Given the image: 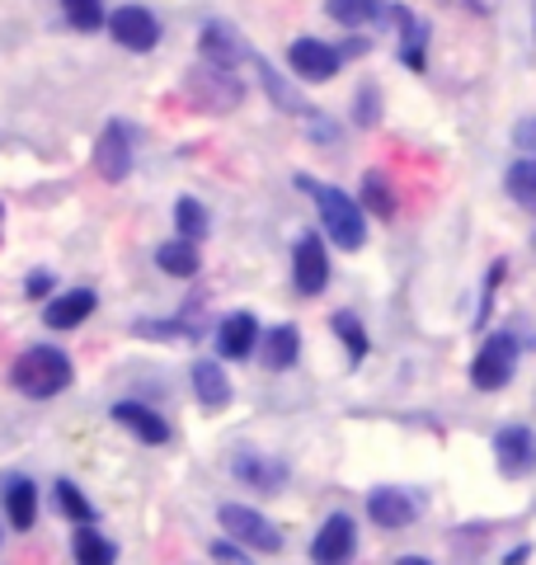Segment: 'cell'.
Returning a JSON list of instances; mask_svg holds the SVG:
<instances>
[{"label":"cell","mask_w":536,"mask_h":565,"mask_svg":"<svg viewBox=\"0 0 536 565\" xmlns=\"http://www.w3.org/2000/svg\"><path fill=\"white\" fill-rule=\"evenodd\" d=\"M95 302L99 297L89 292V288H71V292H57L52 302L43 307V321H47V330H76L89 311H95Z\"/></svg>","instance_id":"9a60e30c"},{"label":"cell","mask_w":536,"mask_h":565,"mask_svg":"<svg viewBox=\"0 0 536 565\" xmlns=\"http://www.w3.org/2000/svg\"><path fill=\"white\" fill-rule=\"evenodd\" d=\"M199 47H203V62H212V66H226V71H236V62L245 57L240 33L231 29V24H217V20H212V24L203 29Z\"/></svg>","instance_id":"e0dca14e"},{"label":"cell","mask_w":536,"mask_h":565,"mask_svg":"<svg viewBox=\"0 0 536 565\" xmlns=\"http://www.w3.org/2000/svg\"><path fill=\"white\" fill-rule=\"evenodd\" d=\"M513 141H517V151H536V118H527V122H517V132H513Z\"/></svg>","instance_id":"836d02e7"},{"label":"cell","mask_w":536,"mask_h":565,"mask_svg":"<svg viewBox=\"0 0 536 565\" xmlns=\"http://www.w3.org/2000/svg\"><path fill=\"white\" fill-rule=\"evenodd\" d=\"M363 207L372 212V217H382V222L396 217V189H390L386 170H367L363 174Z\"/></svg>","instance_id":"7402d4cb"},{"label":"cell","mask_w":536,"mask_h":565,"mask_svg":"<svg viewBox=\"0 0 536 565\" xmlns=\"http://www.w3.org/2000/svg\"><path fill=\"white\" fill-rule=\"evenodd\" d=\"M330 326H334V334H339V340H344L349 359H353V363H363V359H367V330H363V321H357L353 311H339Z\"/></svg>","instance_id":"f1b7e54d"},{"label":"cell","mask_w":536,"mask_h":565,"mask_svg":"<svg viewBox=\"0 0 536 565\" xmlns=\"http://www.w3.org/2000/svg\"><path fill=\"white\" fill-rule=\"evenodd\" d=\"M6 519L14 533H29V527L39 523V486H33L29 476H14L6 486Z\"/></svg>","instance_id":"ac0fdd59"},{"label":"cell","mask_w":536,"mask_h":565,"mask_svg":"<svg viewBox=\"0 0 536 565\" xmlns=\"http://www.w3.org/2000/svg\"><path fill=\"white\" fill-rule=\"evenodd\" d=\"M156 264H160V269H165L170 278H193L203 259H199V245L184 241V236H174V241H165V245L156 250Z\"/></svg>","instance_id":"44dd1931"},{"label":"cell","mask_w":536,"mask_h":565,"mask_svg":"<svg viewBox=\"0 0 536 565\" xmlns=\"http://www.w3.org/2000/svg\"><path fill=\"white\" fill-rule=\"evenodd\" d=\"M95 170L104 174L109 184H122L132 174V132L128 122H109L95 141Z\"/></svg>","instance_id":"9c48e42d"},{"label":"cell","mask_w":536,"mask_h":565,"mask_svg":"<svg viewBox=\"0 0 536 565\" xmlns=\"http://www.w3.org/2000/svg\"><path fill=\"white\" fill-rule=\"evenodd\" d=\"M494 462L508 481H523V476L536 471V434L527 424H504V429L494 434Z\"/></svg>","instance_id":"8992f818"},{"label":"cell","mask_w":536,"mask_h":565,"mask_svg":"<svg viewBox=\"0 0 536 565\" xmlns=\"http://www.w3.org/2000/svg\"><path fill=\"white\" fill-rule=\"evenodd\" d=\"M231 471H236V481H245L249 490H264V494H278L288 486V467L274 462V457H264V452H240Z\"/></svg>","instance_id":"5bb4252c"},{"label":"cell","mask_w":536,"mask_h":565,"mask_svg":"<svg viewBox=\"0 0 536 565\" xmlns=\"http://www.w3.org/2000/svg\"><path fill=\"white\" fill-rule=\"evenodd\" d=\"M292 282L301 297H320L330 288V255H325V241L320 236H301L297 250H292Z\"/></svg>","instance_id":"52a82bcc"},{"label":"cell","mask_w":536,"mask_h":565,"mask_svg":"<svg viewBox=\"0 0 536 565\" xmlns=\"http://www.w3.org/2000/svg\"><path fill=\"white\" fill-rule=\"evenodd\" d=\"M517 353H523V344H517V334H508V330L490 334V340L480 344L475 363H471V382H475V392H504V386L513 382Z\"/></svg>","instance_id":"277c9868"},{"label":"cell","mask_w":536,"mask_h":565,"mask_svg":"<svg viewBox=\"0 0 536 565\" xmlns=\"http://www.w3.org/2000/svg\"><path fill=\"white\" fill-rule=\"evenodd\" d=\"M325 14H330V20H339V24L357 29V24L377 20V14H382V0H325Z\"/></svg>","instance_id":"4316f807"},{"label":"cell","mask_w":536,"mask_h":565,"mask_svg":"<svg viewBox=\"0 0 536 565\" xmlns=\"http://www.w3.org/2000/svg\"><path fill=\"white\" fill-rule=\"evenodd\" d=\"M212 561H217V565H249V552H245L240 542L217 537V542H212Z\"/></svg>","instance_id":"1f68e13d"},{"label":"cell","mask_w":536,"mask_h":565,"mask_svg":"<svg viewBox=\"0 0 536 565\" xmlns=\"http://www.w3.org/2000/svg\"><path fill=\"white\" fill-rule=\"evenodd\" d=\"M57 509H62V514L76 523V527L95 523V504H89L85 494H81V486H71V481H57Z\"/></svg>","instance_id":"4dcf8cb0"},{"label":"cell","mask_w":536,"mask_h":565,"mask_svg":"<svg viewBox=\"0 0 536 565\" xmlns=\"http://www.w3.org/2000/svg\"><path fill=\"white\" fill-rule=\"evenodd\" d=\"M24 292H29V297H47V292H52V278H47V274H29V278H24Z\"/></svg>","instance_id":"e575fe53"},{"label":"cell","mask_w":536,"mask_h":565,"mask_svg":"<svg viewBox=\"0 0 536 565\" xmlns=\"http://www.w3.org/2000/svg\"><path fill=\"white\" fill-rule=\"evenodd\" d=\"M259 353H264V363L274 367V373H288V367L297 363V353H301V330L297 326L268 330L264 340H259Z\"/></svg>","instance_id":"ffe728a7"},{"label":"cell","mask_w":536,"mask_h":565,"mask_svg":"<svg viewBox=\"0 0 536 565\" xmlns=\"http://www.w3.org/2000/svg\"><path fill=\"white\" fill-rule=\"evenodd\" d=\"M259 344V321L249 311H236V316H226V321L217 326V349H222V359H249Z\"/></svg>","instance_id":"2e32d148"},{"label":"cell","mask_w":536,"mask_h":565,"mask_svg":"<svg viewBox=\"0 0 536 565\" xmlns=\"http://www.w3.org/2000/svg\"><path fill=\"white\" fill-rule=\"evenodd\" d=\"M288 62L301 81H334L339 76V62H344V52L320 43V39H297L288 47Z\"/></svg>","instance_id":"7c38bea8"},{"label":"cell","mask_w":536,"mask_h":565,"mask_svg":"<svg viewBox=\"0 0 536 565\" xmlns=\"http://www.w3.org/2000/svg\"><path fill=\"white\" fill-rule=\"evenodd\" d=\"M377 90H372V85H367V90L363 95H357V122H363V128H377Z\"/></svg>","instance_id":"d6a6232c"},{"label":"cell","mask_w":536,"mask_h":565,"mask_svg":"<svg viewBox=\"0 0 536 565\" xmlns=\"http://www.w3.org/2000/svg\"><path fill=\"white\" fill-rule=\"evenodd\" d=\"M217 523L226 527L231 542L249 546V552H264V556L282 552V533L259 514V509H249V504H222L217 509Z\"/></svg>","instance_id":"5b68a950"},{"label":"cell","mask_w":536,"mask_h":565,"mask_svg":"<svg viewBox=\"0 0 536 565\" xmlns=\"http://www.w3.org/2000/svg\"><path fill=\"white\" fill-rule=\"evenodd\" d=\"M0 232H6V203H0Z\"/></svg>","instance_id":"74e56055"},{"label":"cell","mask_w":536,"mask_h":565,"mask_svg":"<svg viewBox=\"0 0 536 565\" xmlns=\"http://www.w3.org/2000/svg\"><path fill=\"white\" fill-rule=\"evenodd\" d=\"M508 199L517 203V207H527V212H536V156H527V161H517V166H508Z\"/></svg>","instance_id":"484cf974"},{"label":"cell","mask_w":536,"mask_h":565,"mask_svg":"<svg viewBox=\"0 0 536 565\" xmlns=\"http://www.w3.org/2000/svg\"><path fill=\"white\" fill-rule=\"evenodd\" d=\"M118 561V546L95 533V523L89 527H76V565H114Z\"/></svg>","instance_id":"cb8c5ba5"},{"label":"cell","mask_w":536,"mask_h":565,"mask_svg":"<svg viewBox=\"0 0 536 565\" xmlns=\"http://www.w3.org/2000/svg\"><path fill=\"white\" fill-rule=\"evenodd\" d=\"M357 556V527L349 514H330L320 523V533L311 542V561L315 565H349Z\"/></svg>","instance_id":"ba28073f"},{"label":"cell","mask_w":536,"mask_h":565,"mask_svg":"<svg viewBox=\"0 0 536 565\" xmlns=\"http://www.w3.org/2000/svg\"><path fill=\"white\" fill-rule=\"evenodd\" d=\"M390 20L400 24V33H405V47H400V57H405V66H415V71H424V39H428V29L415 20L409 10H390Z\"/></svg>","instance_id":"d4e9b609"},{"label":"cell","mask_w":536,"mask_h":565,"mask_svg":"<svg viewBox=\"0 0 536 565\" xmlns=\"http://www.w3.org/2000/svg\"><path fill=\"white\" fill-rule=\"evenodd\" d=\"M109 415H114L132 438H141V444H151V448L170 444V424H165V415H156L151 405H141V401H118Z\"/></svg>","instance_id":"4fadbf2b"},{"label":"cell","mask_w":536,"mask_h":565,"mask_svg":"<svg viewBox=\"0 0 536 565\" xmlns=\"http://www.w3.org/2000/svg\"><path fill=\"white\" fill-rule=\"evenodd\" d=\"M367 519L386 527V533H400V527H409L419 519V500L409 490H396V486H382L367 494Z\"/></svg>","instance_id":"8fae6325"},{"label":"cell","mask_w":536,"mask_h":565,"mask_svg":"<svg viewBox=\"0 0 536 565\" xmlns=\"http://www.w3.org/2000/svg\"><path fill=\"white\" fill-rule=\"evenodd\" d=\"M193 396H199L207 411H222V405H231V377L222 373L217 359L193 363Z\"/></svg>","instance_id":"d6986e66"},{"label":"cell","mask_w":536,"mask_h":565,"mask_svg":"<svg viewBox=\"0 0 536 565\" xmlns=\"http://www.w3.org/2000/svg\"><path fill=\"white\" fill-rule=\"evenodd\" d=\"M71 377H76V367H71L66 353H62V349H52V344H33V349H24L20 359H14V367H10L14 392H24V396H33V401H47V396L66 392Z\"/></svg>","instance_id":"7a4b0ae2"},{"label":"cell","mask_w":536,"mask_h":565,"mask_svg":"<svg viewBox=\"0 0 536 565\" xmlns=\"http://www.w3.org/2000/svg\"><path fill=\"white\" fill-rule=\"evenodd\" d=\"M184 95L199 104L203 114H236L245 104V85H240L236 71L199 62L193 71H184Z\"/></svg>","instance_id":"3957f363"},{"label":"cell","mask_w":536,"mask_h":565,"mask_svg":"<svg viewBox=\"0 0 536 565\" xmlns=\"http://www.w3.org/2000/svg\"><path fill=\"white\" fill-rule=\"evenodd\" d=\"M174 226L184 241H203L207 236V207L199 199H179L174 203Z\"/></svg>","instance_id":"83f0119b"},{"label":"cell","mask_w":536,"mask_h":565,"mask_svg":"<svg viewBox=\"0 0 536 565\" xmlns=\"http://www.w3.org/2000/svg\"><path fill=\"white\" fill-rule=\"evenodd\" d=\"M396 565H433V561H424V556H400Z\"/></svg>","instance_id":"8d00e7d4"},{"label":"cell","mask_w":536,"mask_h":565,"mask_svg":"<svg viewBox=\"0 0 536 565\" xmlns=\"http://www.w3.org/2000/svg\"><path fill=\"white\" fill-rule=\"evenodd\" d=\"M109 33L128 52H151L160 43V20L147 6H122V10L109 14Z\"/></svg>","instance_id":"30bf717a"},{"label":"cell","mask_w":536,"mask_h":565,"mask_svg":"<svg viewBox=\"0 0 536 565\" xmlns=\"http://www.w3.org/2000/svg\"><path fill=\"white\" fill-rule=\"evenodd\" d=\"M527 556H532V546H527V542H523V546H513V552H508V556H504V565H523V561H527Z\"/></svg>","instance_id":"d590c367"},{"label":"cell","mask_w":536,"mask_h":565,"mask_svg":"<svg viewBox=\"0 0 536 565\" xmlns=\"http://www.w3.org/2000/svg\"><path fill=\"white\" fill-rule=\"evenodd\" d=\"M255 66H259V81H264V90H268V95H274V104H278V109H288V114H301V118H311V104H307V99H301V95L292 90V85H288V81H282V76H278V71H274V66H268L264 57H255Z\"/></svg>","instance_id":"603a6c76"},{"label":"cell","mask_w":536,"mask_h":565,"mask_svg":"<svg viewBox=\"0 0 536 565\" xmlns=\"http://www.w3.org/2000/svg\"><path fill=\"white\" fill-rule=\"evenodd\" d=\"M62 14L71 20V29H85V33H95V29L109 24L104 0H62Z\"/></svg>","instance_id":"f546056e"},{"label":"cell","mask_w":536,"mask_h":565,"mask_svg":"<svg viewBox=\"0 0 536 565\" xmlns=\"http://www.w3.org/2000/svg\"><path fill=\"white\" fill-rule=\"evenodd\" d=\"M297 184L315 199L320 222H325V232H330V241L339 245V250H363V241H367V217H363V207H357L344 189L320 184V180H311V174H297Z\"/></svg>","instance_id":"6da1fadb"}]
</instances>
